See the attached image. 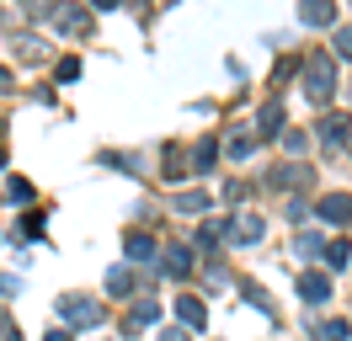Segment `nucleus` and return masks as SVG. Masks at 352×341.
Here are the masks:
<instances>
[{
    "label": "nucleus",
    "mask_w": 352,
    "mask_h": 341,
    "mask_svg": "<svg viewBox=\"0 0 352 341\" xmlns=\"http://www.w3.org/2000/svg\"><path fill=\"white\" fill-rule=\"evenodd\" d=\"M299 16H305V21H315V27H326V21L336 16V11H331V0H305V11H299Z\"/></svg>",
    "instance_id": "9b49d317"
},
{
    "label": "nucleus",
    "mask_w": 352,
    "mask_h": 341,
    "mask_svg": "<svg viewBox=\"0 0 352 341\" xmlns=\"http://www.w3.org/2000/svg\"><path fill=\"white\" fill-rule=\"evenodd\" d=\"M336 54H342V59H352V27H347V32H336Z\"/></svg>",
    "instance_id": "aec40b11"
},
{
    "label": "nucleus",
    "mask_w": 352,
    "mask_h": 341,
    "mask_svg": "<svg viewBox=\"0 0 352 341\" xmlns=\"http://www.w3.org/2000/svg\"><path fill=\"white\" fill-rule=\"evenodd\" d=\"M133 288V267H112L107 272V294H129Z\"/></svg>",
    "instance_id": "f8f14e48"
},
{
    "label": "nucleus",
    "mask_w": 352,
    "mask_h": 341,
    "mask_svg": "<svg viewBox=\"0 0 352 341\" xmlns=\"http://www.w3.org/2000/svg\"><path fill=\"white\" fill-rule=\"evenodd\" d=\"M309 96H315V102L331 96V64L326 59H309Z\"/></svg>",
    "instance_id": "39448f33"
},
{
    "label": "nucleus",
    "mask_w": 352,
    "mask_h": 341,
    "mask_svg": "<svg viewBox=\"0 0 352 341\" xmlns=\"http://www.w3.org/2000/svg\"><path fill=\"white\" fill-rule=\"evenodd\" d=\"M43 341H69V331H48V336Z\"/></svg>",
    "instance_id": "412c9836"
},
{
    "label": "nucleus",
    "mask_w": 352,
    "mask_h": 341,
    "mask_svg": "<svg viewBox=\"0 0 352 341\" xmlns=\"http://www.w3.org/2000/svg\"><path fill=\"white\" fill-rule=\"evenodd\" d=\"M347 261H352V240H331V245H326V267H331V272H342Z\"/></svg>",
    "instance_id": "6e6552de"
},
{
    "label": "nucleus",
    "mask_w": 352,
    "mask_h": 341,
    "mask_svg": "<svg viewBox=\"0 0 352 341\" xmlns=\"http://www.w3.org/2000/svg\"><path fill=\"white\" fill-rule=\"evenodd\" d=\"M299 298H305V304H326V298H331V277L315 272V267L299 272Z\"/></svg>",
    "instance_id": "7ed1b4c3"
},
{
    "label": "nucleus",
    "mask_w": 352,
    "mask_h": 341,
    "mask_svg": "<svg viewBox=\"0 0 352 341\" xmlns=\"http://www.w3.org/2000/svg\"><path fill=\"white\" fill-rule=\"evenodd\" d=\"M251 144H256L251 133H235V139H230V155H251Z\"/></svg>",
    "instance_id": "a211bd4d"
},
{
    "label": "nucleus",
    "mask_w": 352,
    "mask_h": 341,
    "mask_svg": "<svg viewBox=\"0 0 352 341\" xmlns=\"http://www.w3.org/2000/svg\"><path fill=\"white\" fill-rule=\"evenodd\" d=\"M320 219H326V224H352V197H347V192L320 197Z\"/></svg>",
    "instance_id": "20e7f679"
},
{
    "label": "nucleus",
    "mask_w": 352,
    "mask_h": 341,
    "mask_svg": "<svg viewBox=\"0 0 352 341\" xmlns=\"http://www.w3.org/2000/svg\"><path fill=\"white\" fill-rule=\"evenodd\" d=\"M219 234L235 240V245H256V240H262V219H256V213H235L230 224H219Z\"/></svg>",
    "instance_id": "f03ea898"
},
{
    "label": "nucleus",
    "mask_w": 352,
    "mask_h": 341,
    "mask_svg": "<svg viewBox=\"0 0 352 341\" xmlns=\"http://www.w3.org/2000/svg\"><path fill=\"white\" fill-rule=\"evenodd\" d=\"M176 315H182L187 331H203V325H208V309H203L198 298H176Z\"/></svg>",
    "instance_id": "423d86ee"
},
{
    "label": "nucleus",
    "mask_w": 352,
    "mask_h": 341,
    "mask_svg": "<svg viewBox=\"0 0 352 341\" xmlns=\"http://www.w3.org/2000/svg\"><path fill=\"white\" fill-rule=\"evenodd\" d=\"M315 341H352V325L347 320H326V325H315Z\"/></svg>",
    "instance_id": "1a4fd4ad"
},
{
    "label": "nucleus",
    "mask_w": 352,
    "mask_h": 341,
    "mask_svg": "<svg viewBox=\"0 0 352 341\" xmlns=\"http://www.w3.org/2000/svg\"><path fill=\"white\" fill-rule=\"evenodd\" d=\"M160 341H187V336H182V331H166V336H160Z\"/></svg>",
    "instance_id": "4be33fe9"
},
{
    "label": "nucleus",
    "mask_w": 352,
    "mask_h": 341,
    "mask_svg": "<svg viewBox=\"0 0 352 341\" xmlns=\"http://www.w3.org/2000/svg\"><path fill=\"white\" fill-rule=\"evenodd\" d=\"M59 315L69 320V325H102V304H91V298H80V294H65L59 298Z\"/></svg>",
    "instance_id": "f257e3e1"
},
{
    "label": "nucleus",
    "mask_w": 352,
    "mask_h": 341,
    "mask_svg": "<svg viewBox=\"0 0 352 341\" xmlns=\"http://www.w3.org/2000/svg\"><path fill=\"white\" fill-rule=\"evenodd\" d=\"M0 341H22V331H16V320L0 309Z\"/></svg>",
    "instance_id": "dca6fc26"
},
{
    "label": "nucleus",
    "mask_w": 352,
    "mask_h": 341,
    "mask_svg": "<svg viewBox=\"0 0 352 341\" xmlns=\"http://www.w3.org/2000/svg\"><path fill=\"white\" fill-rule=\"evenodd\" d=\"M176 208H182V213H203V208H208V192H182Z\"/></svg>",
    "instance_id": "4468645a"
},
{
    "label": "nucleus",
    "mask_w": 352,
    "mask_h": 341,
    "mask_svg": "<svg viewBox=\"0 0 352 341\" xmlns=\"http://www.w3.org/2000/svg\"><path fill=\"white\" fill-rule=\"evenodd\" d=\"M320 251V234H299V256H315Z\"/></svg>",
    "instance_id": "6ab92c4d"
},
{
    "label": "nucleus",
    "mask_w": 352,
    "mask_h": 341,
    "mask_svg": "<svg viewBox=\"0 0 352 341\" xmlns=\"http://www.w3.org/2000/svg\"><path fill=\"white\" fill-rule=\"evenodd\" d=\"M214 155H219V144H214V139H203V144H198V170L214 166Z\"/></svg>",
    "instance_id": "2eb2a0df"
},
{
    "label": "nucleus",
    "mask_w": 352,
    "mask_h": 341,
    "mask_svg": "<svg viewBox=\"0 0 352 341\" xmlns=\"http://www.w3.org/2000/svg\"><path fill=\"white\" fill-rule=\"evenodd\" d=\"M155 320H160V304H150V298H144V304H133V315H129V331H133V325H155Z\"/></svg>",
    "instance_id": "ddd939ff"
},
{
    "label": "nucleus",
    "mask_w": 352,
    "mask_h": 341,
    "mask_svg": "<svg viewBox=\"0 0 352 341\" xmlns=\"http://www.w3.org/2000/svg\"><path fill=\"white\" fill-rule=\"evenodd\" d=\"M278 123H283V112H278V102L262 112V133H278Z\"/></svg>",
    "instance_id": "f3484780"
},
{
    "label": "nucleus",
    "mask_w": 352,
    "mask_h": 341,
    "mask_svg": "<svg viewBox=\"0 0 352 341\" xmlns=\"http://www.w3.org/2000/svg\"><path fill=\"white\" fill-rule=\"evenodd\" d=\"M150 256H155V240L144 230H139V234L129 230V261H150Z\"/></svg>",
    "instance_id": "9d476101"
},
{
    "label": "nucleus",
    "mask_w": 352,
    "mask_h": 341,
    "mask_svg": "<svg viewBox=\"0 0 352 341\" xmlns=\"http://www.w3.org/2000/svg\"><path fill=\"white\" fill-rule=\"evenodd\" d=\"M160 267H166V272H171V277H187V272H192V251H187V245H171Z\"/></svg>",
    "instance_id": "0eeeda50"
},
{
    "label": "nucleus",
    "mask_w": 352,
    "mask_h": 341,
    "mask_svg": "<svg viewBox=\"0 0 352 341\" xmlns=\"http://www.w3.org/2000/svg\"><path fill=\"white\" fill-rule=\"evenodd\" d=\"M96 6H102V11H112V6H118V0H96Z\"/></svg>",
    "instance_id": "5701e85b"
}]
</instances>
